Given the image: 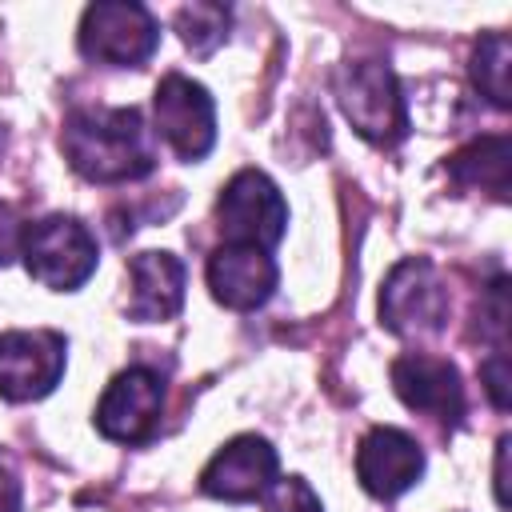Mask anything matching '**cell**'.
Masks as SVG:
<instances>
[{
	"label": "cell",
	"mask_w": 512,
	"mask_h": 512,
	"mask_svg": "<svg viewBox=\"0 0 512 512\" xmlns=\"http://www.w3.org/2000/svg\"><path fill=\"white\" fill-rule=\"evenodd\" d=\"M60 148L92 184H128L152 172L156 152L136 108H76L64 120Z\"/></svg>",
	"instance_id": "cell-1"
},
{
	"label": "cell",
	"mask_w": 512,
	"mask_h": 512,
	"mask_svg": "<svg viewBox=\"0 0 512 512\" xmlns=\"http://www.w3.org/2000/svg\"><path fill=\"white\" fill-rule=\"evenodd\" d=\"M336 100L348 124L372 144H396L408 132V108L396 72L384 60H348L336 72Z\"/></svg>",
	"instance_id": "cell-2"
},
{
	"label": "cell",
	"mask_w": 512,
	"mask_h": 512,
	"mask_svg": "<svg viewBox=\"0 0 512 512\" xmlns=\"http://www.w3.org/2000/svg\"><path fill=\"white\" fill-rule=\"evenodd\" d=\"M20 256H24L28 276L52 292H76L96 272V260H100L96 236L76 216H64V212L24 224Z\"/></svg>",
	"instance_id": "cell-3"
},
{
	"label": "cell",
	"mask_w": 512,
	"mask_h": 512,
	"mask_svg": "<svg viewBox=\"0 0 512 512\" xmlns=\"http://www.w3.org/2000/svg\"><path fill=\"white\" fill-rule=\"evenodd\" d=\"M216 224H220L224 244H252L268 252L272 244H280L288 228V204L268 172L244 168L220 188Z\"/></svg>",
	"instance_id": "cell-4"
},
{
	"label": "cell",
	"mask_w": 512,
	"mask_h": 512,
	"mask_svg": "<svg viewBox=\"0 0 512 512\" xmlns=\"http://www.w3.org/2000/svg\"><path fill=\"white\" fill-rule=\"evenodd\" d=\"M160 44V24L144 4L104 0L80 16V52L108 68H140Z\"/></svg>",
	"instance_id": "cell-5"
},
{
	"label": "cell",
	"mask_w": 512,
	"mask_h": 512,
	"mask_svg": "<svg viewBox=\"0 0 512 512\" xmlns=\"http://www.w3.org/2000/svg\"><path fill=\"white\" fill-rule=\"evenodd\" d=\"M380 320L400 336H432L448 320V288L432 260H400L380 288Z\"/></svg>",
	"instance_id": "cell-6"
},
{
	"label": "cell",
	"mask_w": 512,
	"mask_h": 512,
	"mask_svg": "<svg viewBox=\"0 0 512 512\" xmlns=\"http://www.w3.org/2000/svg\"><path fill=\"white\" fill-rule=\"evenodd\" d=\"M152 116H156V136L180 156V160H204L216 144V104L204 84L168 72L156 84L152 96Z\"/></svg>",
	"instance_id": "cell-7"
},
{
	"label": "cell",
	"mask_w": 512,
	"mask_h": 512,
	"mask_svg": "<svg viewBox=\"0 0 512 512\" xmlns=\"http://www.w3.org/2000/svg\"><path fill=\"white\" fill-rule=\"evenodd\" d=\"M64 360H68V340L60 332H48V328L4 332L0 336V396L12 404L48 396L64 376Z\"/></svg>",
	"instance_id": "cell-8"
},
{
	"label": "cell",
	"mask_w": 512,
	"mask_h": 512,
	"mask_svg": "<svg viewBox=\"0 0 512 512\" xmlns=\"http://www.w3.org/2000/svg\"><path fill=\"white\" fill-rule=\"evenodd\" d=\"M160 408H164L160 372L132 364V368L116 372L112 384L104 388V396L96 404V428H100V436H108L116 444H140L156 432Z\"/></svg>",
	"instance_id": "cell-9"
},
{
	"label": "cell",
	"mask_w": 512,
	"mask_h": 512,
	"mask_svg": "<svg viewBox=\"0 0 512 512\" xmlns=\"http://www.w3.org/2000/svg\"><path fill=\"white\" fill-rule=\"evenodd\" d=\"M276 448L256 436V432H244V436H232L200 472V488L216 500H228V504H248V500H260L272 480H276Z\"/></svg>",
	"instance_id": "cell-10"
},
{
	"label": "cell",
	"mask_w": 512,
	"mask_h": 512,
	"mask_svg": "<svg viewBox=\"0 0 512 512\" xmlns=\"http://www.w3.org/2000/svg\"><path fill=\"white\" fill-rule=\"evenodd\" d=\"M392 388L412 408L440 424H456L464 416V384L456 364L428 352H404L392 360Z\"/></svg>",
	"instance_id": "cell-11"
},
{
	"label": "cell",
	"mask_w": 512,
	"mask_h": 512,
	"mask_svg": "<svg viewBox=\"0 0 512 512\" xmlns=\"http://www.w3.org/2000/svg\"><path fill=\"white\" fill-rule=\"evenodd\" d=\"M356 476L368 496L396 500L424 476V448L408 432L376 424L356 448Z\"/></svg>",
	"instance_id": "cell-12"
},
{
	"label": "cell",
	"mask_w": 512,
	"mask_h": 512,
	"mask_svg": "<svg viewBox=\"0 0 512 512\" xmlns=\"http://www.w3.org/2000/svg\"><path fill=\"white\" fill-rule=\"evenodd\" d=\"M276 260L252 244H220L208 256V288L224 308L252 312L276 292Z\"/></svg>",
	"instance_id": "cell-13"
},
{
	"label": "cell",
	"mask_w": 512,
	"mask_h": 512,
	"mask_svg": "<svg viewBox=\"0 0 512 512\" xmlns=\"http://www.w3.org/2000/svg\"><path fill=\"white\" fill-rule=\"evenodd\" d=\"M184 264L172 252H140L128 260V316L140 324L172 320L184 308Z\"/></svg>",
	"instance_id": "cell-14"
},
{
	"label": "cell",
	"mask_w": 512,
	"mask_h": 512,
	"mask_svg": "<svg viewBox=\"0 0 512 512\" xmlns=\"http://www.w3.org/2000/svg\"><path fill=\"white\" fill-rule=\"evenodd\" d=\"M448 176L456 184H480L496 200L508 196V136H480L468 148H460L448 164Z\"/></svg>",
	"instance_id": "cell-15"
},
{
	"label": "cell",
	"mask_w": 512,
	"mask_h": 512,
	"mask_svg": "<svg viewBox=\"0 0 512 512\" xmlns=\"http://www.w3.org/2000/svg\"><path fill=\"white\" fill-rule=\"evenodd\" d=\"M508 64H512V48H508V36L504 32H488L480 36L476 52H472V84L496 104V108H508Z\"/></svg>",
	"instance_id": "cell-16"
},
{
	"label": "cell",
	"mask_w": 512,
	"mask_h": 512,
	"mask_svg": "<svg viewBox=\"0 0 512 512\" xmlns=\"http://www.w3.org/2000/svg\"><path fill=\"white\" fill-rule=\"evenodd\" d=\"M176 32L196 56H208L228 36V8H220V4H188V8L176 12Z\"/></svg>",
	"instance_id": "cell-17"
},
{
	"label": "cell",
	"mask_w": 512,
	"mask_h": 512,
	"mask_svg": "<svg viewBox=\"0 0 512 512\" xmlns=\"http://www.w3.org/2000/svg\"><path fill=\"white\" fill-rule=\"evenodd\" d=\"M264 500V512H324L320 496L308 488V480L300 476H284V480H272V488L260 496Z\"/></svg>",
	"instance_id": "cell-18"
},
{
	"label": "cell",
	"mask_w": 512,
	"mask_h": 512,
	"mask_svg": "<svg viewBox=\"0 0 512 512\" xmlns=\"http://www.w3.org/2000/svg\"><path fill=\"white\" fill-rule=\"evenodd\" d=\"M20 244H24V220L8 200H0V264H12L20 256Z\"/></svg>",
	"instance_id": "cell-19"
},
{
	"label": "cell",
	"mask_w": 512,
	"mask_h": 512,
	"mask_svg": "<svg viewBox=\"0 0 512 512\" xmlns=\"http://www.w3.org/2000/svg\"><path fill=\"white\" fill-rule=\"evenodd\" d=\"M504 348H496L492 352V360L480 368V376H484V388H488V396H492V404L504 412L508 408V376H504Z\"/></svg>",
	"instance_id": "cell-20"
},
{
	"label": "cell",
	"mask_w": 512,
	"mask_h": 512,
	"mask_svg": "<svg viewBox=\"0 0 512 512\" xmlns=\"http://www.w3.org/2000/svg\"><path fill=\"white\" fill-rule=\"evenodd\" d=\"M0 512H20V480L0 460Z\"/></svg>",
	"instance_id": "cell-21"
},
{
	"label": "cell",
	"mask_w": 512,
	"mask_h": 512,
	"mask_svg": "<svg viewBox=\"0 0 512 512\" xmlns=\"http://www.w3.org/2000/svg\"><path fill=\"white\" fill-rule=\"evenodd\" d=\"M508 436L500 440V448H496V504L500 508H508Z\"/></svg>",
	"instance_id": "cell-22"
}]
</instances>
